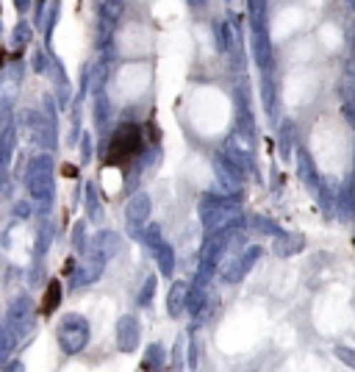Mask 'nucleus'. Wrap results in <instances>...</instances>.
<instances>
[{"mask_svg":"<svg viewBox=\"0 0 355 372\" xmlns=\"http://www.w3.org/2000/svg\"><path fill=\"white\" fill-rule=\"evenodd\" d=\"M139 150H142V128L133 125V123H125V125H120L117 134L111 136V145H108V161H111V164L130 161Z\"/></svg>","mask_w":355,"mask_h":372,"instance_id":"f257e3e1","label":"nucleus"},{"mask_svg":"<svg viewBox=\"0 0 355 372\" xmlns=\"http://www.w3.org/2000/svg\"><path fill=\"white\" fill-rule=\"evenodd\" d=\"M58 342H61V348L67 350V353H78V350L86 345V325L78 323L76 317H73V320H67L64 328H61Z\"/></svg>","mask_w":355,"mask_h":372,"instance_id":"f03ea898","label":"nucleus"},{"mask_svg":"<svg viewBox=\"0 0 355 372\" xmlns=\"http://www.w3.org/2000/svg\"><path fill=\"white\" fill-rule=\"evenodd\" d=\"M125 214H128V220H130L133 225L145 223V220H148V214H150V200H148V195H136V198H130Z\"/></svg>","mask_w":355,"mask_h":372,"instance_id":"7ed1b4c3","label":"nucleus"},{"mask_svg":"<svg viewBox=\"0 0 355 372\" xmlns=\"http://www.w3.org/2000/svg\"><path fill=\"white\" fill-rule=\"evenodd\" d=\"M183 298H186V286H183V283H175L173 292H170V300H167L173 314H180V303H183Z\"/></svg>","mask_w":355,"mask_h":372,"instance_id":"20e7f679","label":"nucleus"},{"mask_svg":"<svg viewBox=\"0 0 355 372\" xmlns=\"http://www.w3.org/2000/svg\"><path fill=\"white\" fill-rule=\"evenodd\" d=\"M101 11H103V17H106V20H111V23H114V20L123 14V3H120V0H106Z\"/></svg>","mask_w":355,"mask_h":372,"instance_id":"39448f33","label":"nucleus"}]
</instances>
